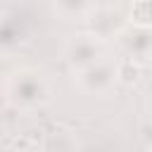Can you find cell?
<instances>
[{"label":"cell","mask_w":152,"mask_h":152,"mask_svg":"<svg viewBox=\"0 0 152 152\" xmlns=\"http://www.w3.org/2000/svg\"><path fill=\"white\" fill-rule=\"evenodd\" d=\"M100 36H74L66 45V52H69V59L78 66H93L97 59H100Z\"/></svg>","instance_id":"cell-1"},{"label":"cell","mask_w":152,"mask_h":152,"mask_svg":"<svg viewBox=\"0 0 152 152\" xmlns=\"http://www.w3.org/2000/svg\"><path fill=\"white\" fill-rule=\"evenodd\" d=\"M131 21L140 28H147L152 24V2H135L131 7Z\"/></svg>","instance_id":"cell-2"}]
</instances>
